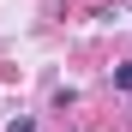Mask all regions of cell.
<instances>
[{"instance_id": "cell-1", "label": "cell", "mask_w": 132, "mask_h": 132, "mask_svg": "<svg viewBox=\"0 0 132 132\" xmlns=\"http://www.w3.org/2000/svg\"><path fill=\"white\" fill-rule=\"evenodd\" d=\"M114 84H120V90H132V60H126L120 72H114Z\"/></svg>"}, {"instance_id": "cell-2", "label": "cell", "mask_w": 132, "mask_h": 132, "mask_svg": "<svg viewBox=\"0 0 132 132\" xmlns=\"http://www.w3.org/2000/svg\"><path fill=\"white\" fill-rule=\"evenodd\" d=\"M6 132H36V120H30V114H18V120H12Z\"/></svg>"}]
</instances>
